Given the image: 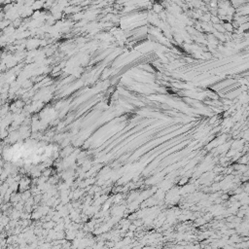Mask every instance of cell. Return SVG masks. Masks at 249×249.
<instances>
[{
	"instance_id": "6da1fadb",
	"label": "cell",
	"mask_w": 249,
	"mask_h": 249,
	"mask_svg": "<svg viewBox=\"0 0 249 249\" xmlns=\"http://www.w3.org/2000/svg\"><path fill=\"white\" fill-rule=\"evenodd\" d=\"M11 21H9L7 19H2L0 20V29H4L5 27H7L8 25H10Z\"/></svg>"
},
{
	"instance_id": "7a4b0ae2",
	"label": "cell",
	"mask_w": 249,
	"mask_h": 249,
	"mask_svg": "<svg viewBox=\"0 0 249 249\" xmlns=\"http://www.w3.org/2000/svg\"><path fill=\"white\" fill-rule=\"evenodd\" d=\"M162 6L160 4H156V5H154V9H155V11L156 12H161L162 11Z\"/></svg>"
}]
</instances>
